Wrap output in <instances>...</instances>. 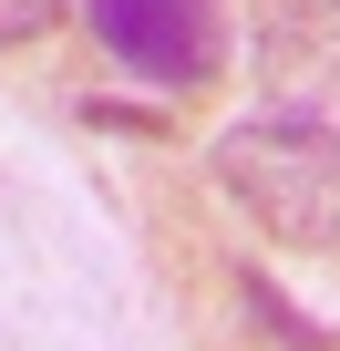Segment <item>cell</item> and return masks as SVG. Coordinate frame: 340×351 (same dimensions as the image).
<instances>
[{"label":"cell","instance_id":"cell-1","mask_svg":"<svg viewBox=\"0 0 340 351\" xmlns=\"http://www.w3.org/2000/svg\"><path fill=\"white\" fill-rule=\"evenodd\" d=\"M217 186L309 258H340V134L299 124V114H248L217 134Z\"/></svg>","mask_w":340,"mask_h":351},{"label":"cell","instance_id":"cell-2","mask_svg":"<svg viewBox=\"0 0 340 351\" xmlns=\"http://www.w3.org/2000/svg\"><path fill=\"white\" fill-rule=\"evenodd\" d=\"M93 42L155 93H196L217 83L227 21H217V0H93Z\"/></svg>","mask_w":340,"mask_h":351},{"label":"cell","instance_id":"cell-3","mask_svg":"<svg viewBox=\"0 0 340 351\" xmlns=\"http://www.w3.org/2000/svg\"><path fill=\"white\" fill-rule=\"evenodd\" d=\"M258 83H268V114H299V124L340 134V0H289V11H268Z\"/></svg>","mask_w":340,"mask_h":351},{"label":"cell","instance_id":"cell-4","mask_svg":"<svg viewBox=\"0 0 340 351\" xmlns=\"http://www.w3.org/2000/svg\"><path fill=\"white\" fill-rule=\"evenodd\" d=\"M62 11H73V0H0V42H42Z\"/></svg>","mask_w":340,"mask_h":351}]
</instances>
